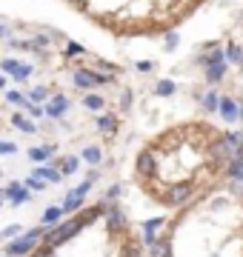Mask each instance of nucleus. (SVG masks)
I'll return each mask as SVG.
<instances>
[{"mask_svg": "<svg viewBox=\"0 0 243 257\" xmlns=\"http://www.w3.org/2000/svg\"><path fill=\"white\" fill-rule=\"evenodd\" d=\"M49 231V226H38V229H29L26 234H18V237H12V243L6 246V257H26L35 251L43 234Z\"/></svg>", "mask_w": 243, "mask_h": 257, "instance_id": "obj_1", "label": "nucleus"}, {"mask_svg": "<svg viewBox=\"0 0 243 257\" xmlns=\"http://www.w3.org/2000/svg\"><path fill=\"white\" fill-rule=\"evenodd\" d=\"M114 80H117V74L92 72V69H83V66L72 72V83H75V89H80V92H92L94 86H112Z\"/></svg>", "mask_w": 243, "mask_h": 257, "instance_id": "obj_2", "label": "nucleus"}, {"mask_svg": "<svg viewBox=\"0 0 243 257\" xmlns=\"http://www.w3.org/2000/svg\"><path fill=\"white\" fill-rule=\"evenodd\" d=\"M195 197V183H175L172 189H166V194H163V200L160 203H166L169 209H183L189 200Z\"/></svg>", "mask_w": 243, "mask_h": 257, "instance_id": "obj_3", "label": "nucleus"}, {"mask_svg": "<svg viewBox=\"0 0 243 257\" xmlns=\"http://www.w3.org/2000/svg\"><path fill=\"white\" fill-rule=\"evenodd\" d=\"M123 231H129V217H126V211L117 206V200L109 203V209H106V234H123Z\"/></svg>", "mask_w": 243, "mask_h": 257, "instance_id": "obj_4", "label": "nucleus"}, {"mask_svg": "<svg viewBox=\"0 0 243 257\" xmlns=\"http://www.w3.org/2000/svg\"><path fill=\"white\" fill-rule=\"evenodd\" d=\"M92 186H94L92 180H86V183H80L77 189H72V192L66 194V197H63V203H60L66 214H75V211H80V209H83L86 194H89V189H92Z\"/></svg>", "mask_w": 243, "mask_h": 257, "instance_id": "obj_5", "label": "nucleus"}, {"mask_svg": "<svg viewBox=\"0 0 243 257\" xmlns=\"http://www.w3.org/2000/svg\"><path fill=\"white\" fill-rule=\"evenodd\" d=\"M206 155H209V160H212L215 166H226V163H229V160L234 157V149L229 146V143H226L223 138H217L215 143H209Z\"/></svg>", "mask_w": 243, "mask_h": 257, "instance_id": "obj_6", "label": "nucleus"}, {"mask_svg": "<svg viewBox=\"0 0 243 257\" xmlns=\"http://www.w3.org/2000/svg\"><path fill=\"white\" fill-rule=\"evenodd\" d=\"M46 117H52V120H63L66 117V111H69V97L66 94H55V97H49L46 100Z\"/></svg>", "mask_w": 243, "mask_h": 257, "instance_id": "obj_7", "label": "nucleus"}, {"mask_svg": "<svg viewBox=\"0 0 243 257\" xmlns=\"http://www.w3.org/2000/svg\"><path fill=\"white\" fill-rule=\"evenodd\" d=\"M3 197H9L12 206H23V203H29V197H32V189H29L26 183H9L3 189Z\"/></svg>", "mask_w": 243, "mask_h": 257, "instance_id": "obj_8", "label": "nucleus"}, {"mask_svg": "<svg viewBox=\"0 0 243 257\" xmlns=\"http://www.w3.org/2000/svg\"><path fill=\"white\" fill-rule=\"evenodd\" d=\"M163 223H166V217H152V220L143 223V246H152V243L158 240Z\"/></svg>", "mask_w": 243, "mask_h": 257, "instance_id": "obj_9", "label": "nucleus"}, {"mask_svg": "<svg viewBox=\"0 0 243 257\" xmlns=\"http://www.w3.org/2000/svg\"><path fill=\"white\" fill-rule=\"evenodd\" d=\"M155 166H158V160H155V155H152L149 149H143L141 155H138V163H135V172L141 177H149L152 172H155Z\"/></svg>", "mask_w": 243, "mask_h": 257, "instance_id": "obj_10", "label": "nucleus"}, {"mask_svg": "<svg viewBox=\"0 0 243 257\" xmlns=\"http://www.w3.org/2000/svg\"><path fill=\"white\" fill-rule=\"evenodd\" d=\"M172 251H175V246H172V237H169V234L158 237V240L149 246V254H152V257H172Z\"/></svg>", "mask_w": 243, "mask_h": 257, "instance_id": "obj_11", "label": "nucleus"}, {"mask_svg": "<svg viewBox=\"0 0 243 257\" xmlns=\"http://www.w3.org/2000/svg\"><path fill=\"white\" fill-rule=\"evenodd\" d=\"M217 111H220V117L226 120V123H234V120H240L237 117V100H232V97H220V106H217Z\"/></svg>", "mask_w": 243, "mask_h": 257, "instance_id": "obj_12", "label": "nucleus"}, {"mask_svg": "<svg viewBox=\"0 0 243 257\" xmlns=\"http://www.w3.org/2000/svg\"><path fill=\"white\" fill-rule=\"evenodd\" d=\"M97 132L106 135V138H112L114 132H117V114H112V111L100 114V117H97Z\"/></svg>", "mask_w": 243, "mask_h": 257, "instance_id": "obj_13", "label": "nucleus"}, {"mask_svg": "<svg viewBox=\"0 0 243 257\" xmlns=\"http://www.w3.org/2000/svg\"><path fill=\"white\" fill-rule=\"evenodd\" d=\"M55 152H57L55 143H49V146H32L29 149V160H32V163H46Z\"/></svg>", "mask_w": 243, "mask_h": 257, "instance_id": "obj_14", "label": "nucleus"}, {"mask_svg": "<svg viewBox=\"0 0 243 257\" xmlns=\"http://www.w3.org/2000/svg\"><path fill=\"white\" fill-rule=\"evenodd\" d=\"M32 175L40 177V180H46V183H60V180H63V172L55 169V166H38Z\"/></svg>", "mask_w": 243, "mask_h": 257, "instance_id": "obj_15", "label": "nucleus"}, {"mask_svg": "<svg viewBox=\"0 0 243 257\" xmlns=\"http://www.w3.org/2000/svg\"><path fill=\"white\" fill-rule=\"evenodd\" d=\"M203 74H206V83L217 86V83H220V80L226 77V60H223V63H212V66H206Z\"/></svg>", "mask_w": 243, "mask_h": 257, "instance_id": "obj_16", "label": "nucleus"}, {"mask_svg": "<svg viewBox=\"0 0 243 257\" xmlns=\"http://www.w3.org/2000/svg\"><path fill=\"white\" fill-rule=\"evenodd\" d=\"M63 217H66L63 206H49V209L43 211V217H40V223H43V226H55V223H60Z\"/></svg>", "mask_w": 243, "mask_h": 257, "instance_id": "obj_17", "label": "nucleus"}, {"mask_svg": "<svg viewBox=\"0 0 243 257\" xmlns=\"http://www.w3.org/2000/svg\"><path fill=\"white\" fill-rule=\"evenodd\" d=\"M226 169V177H229V180H237V183H243V160H237V157H232V160H229V163L223 166Z\"/></svg>", "mask_w": 243, "mask_h": 257, "instance_id": "obj_18", "label": "nucleus"}, {"mask_svg": "<svg viewBox=\"0 0 243 257\" xmlns=\"http://www.w3.org/2000/svg\"><path fill=\"white\" fill-rule=\"evenodd\" d=\"M12 123H15L23 135H35V132H38V123H32V120H29L26 114H20V111H15V114H12Z\"/></svg>", "mask_w": 243, "mask_h": 257, "instance_id": "obj_19", "label": "nucleus"}, {"mask_svg": "<svg viewBox=\"0 0 243 257\" xmlns=\"http://www.w3.org/2000/svg\"><path fill=\"white\" fill-rule=\"evenodd\" d=\"M175 92H178V83H175V80H169V77L158 80V86H155V94H158V97H172Z\"/></svg>", "mask_w": 243, "mask_h": 257, "instance_id": "obj_20", "label": "nucleus"}, {"mask_svg": "<svg viewBox=\"0 0 243 257\" xmlns=\"http://www.w3.org/2000/svg\"><path fill=\"white\" fill-rule=\"evenodd\" d=\"M80 157H83L89 166H100V160H103V152H100V146H83V152H80Z\"/></svg>", "mask_w": 243, "mask_h": 257, "instance_id": "obj_21", "label": "nucleus"}, {"mask_svg": "<svg viewBox=\"0 0 243 257\" xmlns=\"http://www.w3.org/2000/svg\"><path fill=\"white\" fill-rule=\"evenodd\" d=\"M195 97L200 100L203 111H217V106H220V97H217V92H209V94H195Z\"/></svg>", "mask_w": 243, "mask_h": 257, "instance_id": "obj_22", "label": "nucleus"}, {"mask_svg": "<svg viewBox=\"0 0 243 257\" xmlns=\"http://www.w3.org/2000/svg\"><path fill=\"white\" fill-rule=\"evenodd\" d=\"M83 109H89V111H103V109H106V100H103L100 94H83Z\"/></svg>", "mask_w": 243, "mask_h": 257, "instance_id": "obj_23", "label": "nucleus"}, {"mask_svg": "<svg viewBox=\"0 0 243 257\" xmlns=\"http://www.w3.org/2000/svg\"><path fill=\"white\" fill-rule=\"evenodd\" d=\"M77 166H80V160H77L75 155H66L63 160H60V172H63V177L75 175V172H77Z\"/></svg>", "mask_w": 243, "mask_h": 257, "instance_id": "obj_24", "label": "nucleus"}, {"mask_svg": "<svg viewBox=\"0 0 243 257\" xmlns=\"http://www.w3.org/2000/svg\"><path fill=\"white\" fill-rule=\"evenodd\" d=\"M226 60L234 63V66H243V49L237 46V43H229V46H226Z\"/></svg>", "mask_w": 243, "mask_h": 257, "instance_id": "obj_25", "label": "nucleus"}, {"mask_svg": "<svg viewBox=\"0 0 243 257\" xmlns=\"http://www.w3.org/2000/svg\"><path fill=\"white\" fill-rule=\"evenodd\" d=\"M29 100L32 103H46L49 100V89L46 86H35V89L29 92Z\"/></svg>", "mask_w": 243, "mask_h": 257, "instance_id": "obj_26", "label": "nucleus"}, {"mask_svg": "<svg viewBox=\"0 0 243 257\" xmlns=\"http://www.w3.org/2000/svg\"><path fill=\"white\" fill-rule=\"evenodd\" d=\"M220 138H223V140H226V143H229L232 149H237V146L243 143V135H240V132H232V128H226V132L220 135Z\"/></svg>", "mask_w": 243, "mask_h": 257, "instance_id": "obj_27", "label": "nucleus"}, {"mask_svg": "<svg viewBox=\"0 0 243 257\" xmlns=\"http://www.w3.org/2000/svg\"><path fill=\"white\" fill-rule=\"evenodd\" d=\"M18 234H23V229H20L18 223H12V226H6V229L0 231V240H12V237H18Z\"/></svg>", "mask_w": 243, "mask_h": 257, "instance_id": "obj_28", "label": "nucleus"}, {"mask_svg": "<svg viewBox=\"0 0 243 257\" xmlns=\"http://www.w3.org/2000/svg\"><path fill=\"white\" fill-rule=\"evenodd\" d=\"M29 74H32V66H29V63H20L18 69H15V74H12V77H15L18 83H23V80L29 77Z\"/></svg>", "mask_w": 243, "mask_h": 257, "instance_id": "obj_29", "label": "nucleus"}, {"mask_svg": "<svg viewBox=\"0 0 243 257\" xmlns=\"http://www.w3.org/2000/svg\"><path fill=\"white\" fill-rule=\"evenodd\" d=\"M132 103H135V94H132V89H126V92L120 94V111H129Z\"/></svg>", "mask_w": 243, "mask_h": 257, "instance_id": "obj_30", "label": "nucleus"}, {"mask_svg": "<svg viewBox=\"0 0 243 257\" xmlns=\"http://www.w3.org/2000/svg\"><path fill=\"white\" fill-rule=\"evenodd\" d=\"M20 66V60H15V57H6V60H0V69L6 74H15V69Z\"/></svg>", "mask_w": 243, "mask_h": 257, "instance_id": "obj_31", "label": "nucleus"}, {"mask_svg": "<svg viewBox=\"0 0 243 257\" xmlns=\"http://www.w3.org/2000/svg\"><path fill=\"white\" fill-rule=\"evenodd\" d=\"M6 100H9L12 106H20V109H23V103H26V97H23L20 92H6Z\"/></svg>", "mask_w": 243, "mask_h": 257, "instance_id": "obj_32", "label": "nucleus"}, {"mask_svg": "<svg viewBox=\"0 0 243 257\" xmlns=\"http://www.w3.org/2000/svg\"><path fill=\"white\" fill-rule=\"evenodd\" d=\"M120 257H141V248L135 246V243H126V246H123V251H120Z\"/></svg>", "mask_w": 243, "mask_h": 257, "instance_id": "obj_33", "label": "nucleus"}, {"mask_svg": "<svg viewBox=\"0 0 243 257\" xmlns=\"http://www.w3.org/2000/svg\"><path fill=\"white\" fill-rule=\"evenodd\" d=\"M120 192H123V186H120V183H117V186H109L103 197H106V200H117V197H120Z\"/></svg>", "mask_w": 243, "mask_h": 257, "instance_id": "obj_34", "label": "nucleus"}, {"mask_svg": "<svg viewBox=\"0 0 243 257\" xmlns=\"http://www.w3.org/2000/svg\"><path fill=\"white\" fill-rule=\"evenodd\" d=\"M0 155H18V146L9 140H0Z\"/></svg>", "mask_w": 243, "mask_h": 257, "instance_id": "obj_35", "label": "nucleus"}, {"mask_svg": "<svg viewBox=\"0 0 243 257\" xmlns=\"http://www.w3.org/2000/svg\"><path fill=\"white\" fill-rule=\"evenodd\" d=\"M72 55H86V49L77 46V43H69V46H66V57H72Z\"/></svg>", "mask_w": 243, "mask_h": 257, "instance_id": "obj_36", "label": "nucleus"}, {"mask_svg": "<svg viewBox=\"0 0 243 257\" xmlns=\"http://www.w3.org/2000/svg\"><path fill=\"white\" fill-rule=\"evenodd\" d=\"M178 40H180V37L175 35V32H169V35H166V52H172V49H178Z\"/></svg>", "mask_w": 243, "mask_h": 257, "instance_id": "obj_37", "label": "nucleus"}, {"mask_svg": "<svg viewBox=\"0 0 243 257\" xmlns=\"http://www.w3.org/2000/svg\"><path fill=\"white\" fill-rule=\"evenodd\" d=\"M152 69H155V63H152V60H138V72H152Z\"/></svg>", "mask_w": 243, "mask_h": 257, "instance_id": "obj_38", "label": "nucleus"}, {"mask_svg": "<svg viewBox=\"0 0 243 257\" xmlns=\"http://www.w3.org/2000/svg\"><path fill=\"white\" fill-rule=\"evenodd\" d=\"M237 117H240V120H243V100H240V103H237Z\"/></svg>", "mask_w": 243, "mask_h": 257, "instance_id": "obj_39", "label": "nucleus"}, {"mask_svg": "<svg viewBox=\"0 0 243 257\" xmlns=\"http://www.w3.org/2000/svg\"><path fill=\"white\" fill-rule=\"evenodd\" d=\"M0 89H6V77H0Z\"/></svg>", "mask_w": 243, "mask_h": 257, "instance_id": "obj_40", "label": "nucleus"}, {"mask_svg": "<svg viewBox=\"0 0 243 257\" xmlns=\"http://www.w3.org/2000/svg\"><path fill=\"white\" fill-rule=\"evenodd\" d=\"M0 206H3V194H0Z\"/></svg>", "mask_w": 243, "mask_h": 257, "instance_id": "obj_41", "label": "nucleus"}, {"mask_svg": "<svg viewBox=\"0 0 243 257\" xmlns=\"http://www.w3.org/2000/svg\"><path fill=\"white\" fill-rule=\"evenodd\" d=\"M0 175H3V172H0Z\"/></svg>", "mask_w": 243, "mask_h": 257, "instance_id": "obj_42", "label": "nucleus"}]
</instances>
